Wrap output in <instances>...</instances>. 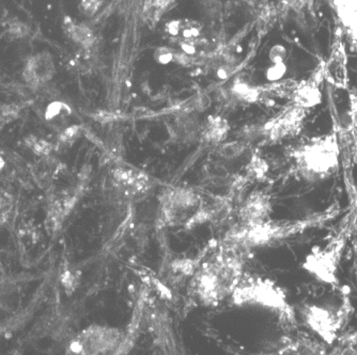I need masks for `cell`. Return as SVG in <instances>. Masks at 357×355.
Instances as JSON below:
<instances>
[{
	"label": "cell",
	"instance_id": "6da1fadb",
	"mask_svg": "<svg viewBox=\"0 0 357 355\" xmlns=\"http://www.w3.org/2000/svg\"><path fill=\"white\" fill-rule=\"evenodd\" d=\"M294 170L307 182L328 180L338 172L340 144L336 130L307 139L290 152Z\"/></svg>",
	"mask_w": 357,
	"mask_h": 355
},
{
	"label": "cell",
	"instance_id": "7a4b0ae2",
	"mask_svg": "<svg viewBox=\"0 0 357 355\" xmlns=\"http://www.w3.org/2000/svg\"><path fill=\"white\" fill-rule=\"evenodd\" d=\"M352 303L348 287H336L335 294L324 302L305 303L301 316L310 330L323 342L332 345L339 338L344 324L350 318Z\"/></svg>",
	"mask_w": 357,
	"mask_h": 355
},
{
	"label": "cell",
	"instance_id": "3957f363",
	"mask_svg": "<svg viewBox=\"0 0 357 355\" xmlns=\"http://www.w3.org/2000/svg\"><path fill=\"white\" fill-rule=\"evenodd\" d=\"M357 223V207L344 220V224L339 232L333 237L330 242L312 251L305 258L304 267L308 274L316 278L318 282L326 285H338V269L342 260V253L348 244Z\"/></svg>",
	"mask_w": 357,
	"mask_h": 355
},
{
	"label": "cell",
	"instance_id": "277c9868",
	"mask_svg": "<svg viewBox=\"0 0 357 355\" xmlns=\"http://www.w3.org/2000/svg\"><path fill=\"white\" fill-rule=\"evenodd\" d=\"M234 292V300L238 304L258 303L264 308H271L278 313L280 319L289 324L296 322V313L294 308L287 302L284 292L274 283L254 280L248 283V285L236 287Z\"/></svg>",
	"mask_w": 357,
	"mask_h": 355
},
{
	"label": "cell",
	"instance_id": "5b68a950",
	"mask_svg": "<svg viewBox=\"0 0 357 355\" xmlns=\"http://www.w3.org/2000/svg\"><path fill=\"white\" fill-rule=\"evenodd\" d=\"M344 32L339 28L335 33L331 44L330 53L322 63L319 65L323 81L330 84L334 89L346 91L350 86L349 76V59L344 44Z\"/></svg>",
	"mask_w": 357,
	"mask_h": 355
},
{
	"label": "cell",
	"instance_id": "8992f818",
	"mask_svg": "<svg viewBox=\"0 0 357 355\" xmlns=\"http://www.w3.org/2000/svg\"><path fill=\"white\" fill-rule=\"evenodd\" d=\"M310 110L300 104L291 102L288 108L266 123L264 134L272 142L296 137L304 127Z\"/></svg>",
	"mask_w": 357,
	"mask_h": 355
},
{
	"label": "cell",
	"instance_id": "52a82bcc",
	"mask_svg": "<svg viewBox=\"0 0 357 355\" xmlns=\"http://www.w3.org/2000/svg\"><path fill=\"white\" fill-rule=\"evenodd\" d=\"M55 74L53 57L47 52H41L31 56L26 61L23 70V78L28 87L40 89L47 84Z\"/></svg>",
	"mask_w": 357,
	"mask_h": 355
},
{
	"label": "cell",
	"instance_id": "ba28073f",
	"mask_svg": "<svg viewBox=\"0 0 357 355\" xmlns=\"http://www.w3.org/2000/svg\"><path fill=\"white\" fill-rule=\"evenodd\" d=\"M331 3L340 29L357 49V0H332Z\"/></svg>",
	"mask_w": 357,
	"mask_h": 355
},
{
	"label": "cell",
	"instance_id": "9c48e42d",
	"mask_svg": "<svg viewBox=\"0 0 357 355\" xmlns=\"http://www.w3.org/2000/svg\"><path fill=\"white\" fill-rule=\"evenodd\" d=\"M64 29L67 30L68 36L75 43L79 44L84 47L91 45L93 42V33L87 26L83 25V24L75 23V22L68 19H66Z\"/></svg>",
	"mask_w": 357,
	"mask_h": 355
},
{
	"label": "cell",
	"instance_id": "30bf717a",
	"mask_svg": "<svg viewBox=\"0 0 357 355\" xmlns=\"http://www.w3.org/2000/svg\"><path fill=\"white\" fill-rule=\"evenodd\" d=\"M226 122L222 118H213L212 121H210V124L206 128V139L211 140V141H220L226 134Z\"/></svg>",
	"mask_w": 357,
	"mask_h": 355
},
{
	"label": "cell",
	"instance_id": "8fae6325",
	"mask_svg": "<svg viewBox=\"0 0 357 355\" xmlns=\"http://www.w3.org/2000/svg\"><path fill=\"white\" fill-rule=\"evenodd\" d=\"M350 105H349V116H350V132L354 141L355 148H357V91L350 94Z\"/></svg>",
	"mask_w": 357,
	"mask_h": 355
},
{
	"label": "cell",
	"instance_id": "7c38bea8",
	"mask_svg": "<svg viewBox=\"0 0 357 355\" xmlns=\"http://www.w3.org/2000/svg\"><path fill=\"white\" fill-rule=\"evenodd\" d=\"M30 29L25 23L20 21H13L9 24V32L10 36L14 39H21V38L27 37L29 33Z\"/></svg>",
	"mask_w": 357,
	"mask_h": 355
},
{
	"label": "cell",
	"instance_id": "4fadbf2b",
	"mask_svg": "<svg viewBox=\"0 0 357 355\" xmlns=\"http://www.w3.org/2000/svg\"><path fill=\"white\" fill-rule=\"evenodd\" d=\"M102 0H82L79 9L85 15H92L101 7Z\"/></svg>",
	"mask_w": 357,
	"mask_h": 355
},
{
	"label": "cell",
	"instance_id": "5bb4252c",
	"mask_svg": "<svg viewBox=\"0 0 357 355\" xmlns=\"http://www.w3.org/2000/svg\"><path fill=\"white\" fill-rule=\"evenodd\" d=\"M284 5L290 7L291 9L296 10V11H302V10L306 9L307 7H310L312 5L314 0H282Z\"/></svg>",
	"mask_w": 357,
	"mask_h": 355
},
{
	"label": "cell",
	"instance_id": "9a60e30c",
	"mask_svg": "<svg viewBox=\"0 0 357 355\" xmlns=\"http://www.w3.org/2000/svg\"><path fill=\"white\" fill-rule=\"evenodd\" d=\"M79 134V127L78 126H72V127L67 128L61 134L62 141L67 142L75 139Z\"/></svg>",
	"mask_w": 357,
	"mask_h": 355
},
{
	"label": "cell",
	"instance_id": "2e32d148",
	"mask_svg": "<svg viewBox=\"0 0 357 355\" xmlns=\"http://www.w3.org/2000/svg\"><path fill=\"white\" fill-rule=\"evenodd\" d=\"M33 148H35L37 153L46 154L50 152V144L46 143L45 141L38 140L33 143Z\"/></svg>",
	"mask_w": 357,
	"mask_h": 355
}]
</instances>
